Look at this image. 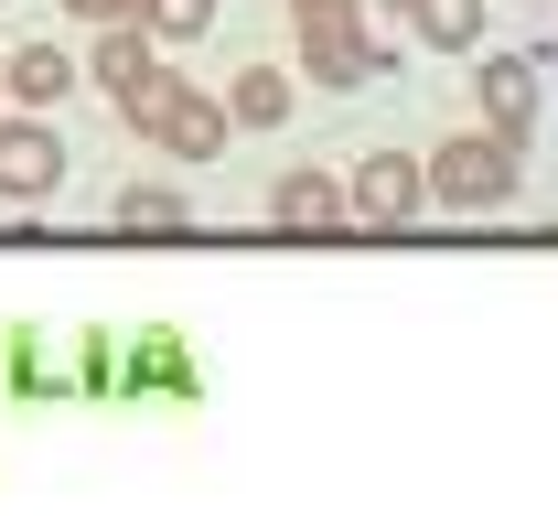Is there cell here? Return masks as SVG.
<instances>
[{"instance_id": "obj_1", "label": "cell", "mask_w": 558, "mask_h": 516, "mask_svg": "<svg viewBox=\"0 0 558 516\" xmlns=\"http://www.w3.org/2000/svg\"><path fill=\"white\" fill-rule=\"evenodd\" d=\"M515 183H526V141H505V130H462V141L429 151V194H440V205H462V216L515 205Z\"/></svg>"}, {"instance_id": "obj_2", "label": "cell", "mask_w": 558, "mask_h": 516, "mask_svg": "<svg viewBox=\"0 0 558 516\" xmlns=\"http://www.w3.org/2000/svg\"><path fill=\"white\" fill-rule=\"evenodd\" d=\"M119 108H130L140 141H161L172 161H215V151H226V130H236V119H226V97L183 86V75H150V86H140V97H119Z\"/></svg>"}, {"instance_id": "obj_3", "label": "cell", "mask_w": 558, "mask_h": 516, "mask_svg": "<svg viewBox=\"0 0 558 516\" xmlns=\"http://www.w3.org/2000/svg\"><path fill=\"white\" fill-rule=\"evenodd\" d=\"M418 194H429V161L418 151H365L344 172V216H365V226H409Z\"/></svg>"}, {"instance_id": "obj_4", "label": "cell", "mask_w": 558, "mask_h": 516, "mask_svg": "<svg viewBox=\"0 0 558 516\" xmlns=\"http://www.w3.org/2000/svg\"><path fill=\"white\" fill-rule=\"evenodd\" d=\"M54 183H65V141L44 130V108L0 119V205H44Z\"/></svg>"}, {"instance_id": "obj_5", "label": "cell", "mask_w": 558, "mask_h": 516, "mask_svg": "<svg viewBox=\"0 0 558 516\" xmlns=\"http://www.w3.org/2000/svg\"><path fill=\"white\" fill-rule=\"evenodd\" d=\"M301 65H312V86L354 97V86H376V75H387V44H376L365 22H344V33H301Z\"/></svg>"}, {"instance_id": "obj_6", "label": "cell", "mask_w": 558, "mask_h": 516, "mask_svg": "<svg viewBox=\"0 0 558 516\" xmlns=\"http://www.w3.org/2000/svg\"><path fill=\"white\" fill-rule=\"evenodd\" d=\"M473 97H484V130L526 141V130H537V55H484Z\"/></svg>"}, {"instance_id": "obj_7", "label": "cell", "mask_w": 558, "mask_h": 516, "mask_svg": "<svg viewBox=\"0 0 558 516\" xmlns=\"http://www.w3.org/2000/svg\"><path fill=\"white\" fill-rule=\"evenodd\" d=\"M269 226H290V237H323V226H344V183H333L323 161L279 172V194H269Z\"/></svg>"}, {"instance_id": "obj_8", "label": "cell", "mask_w": 558, "mask_h": 516, "mask_svg": "<svg viewBox=\"0 0 558 516\" xmlns=\"http://www.w3.org/2000/svg\"><path fill=\"white\" fill-rule=\"evenodd\" d=\"M0 97L65 108V97H75V55H65V44H11V55H0Z\"/></svg>"}, {"instance_id": "obj_9", "label": "cell", "mask_w": 558, "mask_h": 516, "mask_svg": "<svg viewBox=\"0 0 558 516\" xmlns=\"http://www.w3.org/2000/svg\"><path fill=\"white\" fill-rule=\"evenodd\" d=\"M97 86H108V97H140V86H150V75H161V44H150V33H140V22H108V33H97Z\"/></svg>"}, {"instance_id": "obj_10", "label": "cell", "mask_w": 558, "mask_h": 516, "mask_svg": "<svg viewBox=\"0 0 558 516\" xmlns=\"http://www.w3.org/2000/svg\"><path fill=\"white\" fill-rule=\"evenodd\" d=\"M409 33L429 55H484V0H409Z\"/></svg>"}, {"instance_id": "obj_11", "label": "cell", "mask_w": 558, "mask_h": 516, "mask_svg": "<svg viewBox=\"0 0 558 516\" xmlns=\"http://www.w3.org/2000/svg\"><path fill=\"white\" fill-rule=\"evenodd\" d=\"M226 119H236V130H279V119H290V75L247 65L236 86H226Z\"/></svg>"}, {"instance_id": "obj_12", "label": "cell", "mask_w": 558, "mask_h": 516, "mask_svg": "<svg viewBox=\"0 0 558 516\" xmlns=\"http://www.w3.org/2000/svg\"><path fill=\"white\" fill-rule=\"evenodd\" d=\"M108 216L130 226V237H172V226H194V205H183V194H172V183H130V194H119V205H108Z\"/></svg>"}, {"instance_id": "obj_13", "label": "cell", "mask_w": 558, "mask_h": 516, "mask_svg": "<svg viewBox=\"0 0 558 516\" xmlns=\"http://www.w3.org/2000/svg\"><path fill=\"white\" fill-rule=\"evenodd\" d=\"M140 33H150V44H205L215 0H140Z\"/></svg>"}, {"instance_id": "obj_14", "label": "cell", "mask_w": 558, "mask_h": 516, "mask_svg": "<svg viewBox=\"0 0 558 516\" xmlns=\"http://www.w3.org/2000/svg\"><path fill=\"white\" fill-rule=\"evenodd\" d=\"M290 22L301 33H344V22H365V0H290Z\"/></svg>"}, {"instance_id": "obj_15", "label": "cell", "mask_w": 558, "mask_h": 516, "mask_svg": "<svg viewBox=\"0 0 558 516\" xmlns=\"http://www.w3.org/2000/svg\"><path fill=\"white\" fill-rule=\"evenodd\" d=\"M75 22H97V33H108V22H140V0H65Z\"/></svg>"}, {"instance_id": "obj_16", "label": "cell", "mask_w": 558, "mask_h": 516, "mask_svg": "<svg viewBox=\"0 0 558 516\" xmlns=\"http://www.w3.org/2000/svg\"><path fill=\"white\" fill-rule=\"evenodd\" d=\"M387 11H409V0H387Z\"/></svg>"}]
</instances>
